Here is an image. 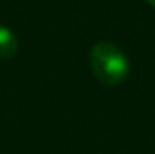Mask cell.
I'll return each mask as SVG.
<instances>
[{
	"label": "cell",
	"instance_id": "6da1fadb",
	"mask_svg": "<svg viewBox=\"0 0 155 154\" xmlns=\"http://www.w3.org/2000/svg\"><path fill=\"white\" fill-rule=\"evenodd\" d=\"M88 62L94 76L103 85H119L130 75L128 56L112 42H97L88 53Z\"/></svg>",
	"mask_w": 155,
	"mask_h": 154
},
{
	"label": "cell",
	"instance_id": "7a4b0ae2",
	"mask_svg": "<svg viewBox=\"0 0 155 154\" xmlns=\"http://www.w3.org/2000/svg\"><path fill=\"white\" fill-rule=\"evenodd\" d=\"M16 53H18V38H16V35L9 27L0 26V58L7 60V58H13Z\"/></svg>",
	"mask_w": 155,
	"mask_h": 154
},
{
	"label": "cell",
	"instance_id": "3957f363",
	"mask_svg": "<svg viewBox=\"0 0 155 154\" xmlns=\"http://www.w3.org/2000/svg\"><path fill=\"white\" fill-rule=\"evenodd\" d=\"M146 2H148V4H150L152 7H155V0H146Z\"/></svg>",
	"mask_w": 155,
	"mask_h": 154
}]
</instances>
